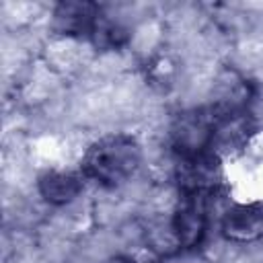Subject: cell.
Returning <instances> with one entry per match:
<instances>
[{
	"label": "cell",
	"mask_w": 263,
	"mask_h": 263,
	"mask_svg": "<svg viewBox=\"0 0 263 263\" xmlns=\"http://www.w3.org/2000/svg\"><path fill=\"white\" fill-rule=\"evenodd\" d=\"M220 234L232 245H253L263 238V201H238L224 210Z\"/></svg>",
	"instance_id": "cell-4"
},
{
	"label": "cell",
	"mask_w": 263,
	"mask_h": 263,
	"mask_svg": "<svg viewBox=\"0 0 263 263\" xmlns=\"http://www.w3.org/2000/svg\"><path fill=\"white\" fill-rule=\"evenodd\" d=\"M103 8L95 2H60L53 6L49 27L62 41H90Z\"/></svg>",
	"instance_id": "cell-3"
},
{
	"label": "cell",
	"mask_w": 263,
	"mask_h": 263,
	"mask_svg": "<svg viewBox=\"0 0 263 263\" xmlns=\"http://www.w3.org/2000/svg\"><path fill=\"white\" fill-rule=\"evenodd\" d=\"M144 162V148L132 134L115 132L92 140L80 158V173L86 181L103 187L117 189L129 183Z\"/></svg>",
	"instance_id": "cell-1"
},
{
	"label": "cell",
	"mask_w": 263,
	"mask_h": 263,
	"mask_svg": "<svg viewBox=\"0 0 263 263\" xmlns=\"http://www.w3.org/2000/svg\"><path fill=\"white\" fill-rule=\"evenodd\" d=\"M86 183L88 181L84 179L80 168H76V171H70V168H47L37 177L35 189H37V195L47 205L64 208V205L74 203L82 195Z\"/></svg>",
	"instance_id": "cell-5"
},
{
	"label": "cell",
	"mask_w": 263,
	"mask_h": 263,
	"mask_svg": "<svg viewBox=\"0 0 263 263\" xmlns=\"http://www.w3.org/2000/svg\"><path fill=\"white\" fill-rule=\"evenodd\" d=\"M220 191L214 193H179L177 205L168 216V228L177 247V253L197 251L210 228L212 203Z\"/></svg>",
	"instance_id": "cell-2"
}]
</instances>
